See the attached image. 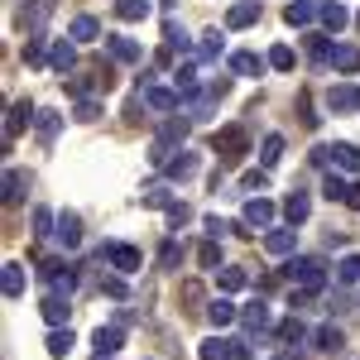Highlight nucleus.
Returning a JSON list of instances; mask_svg holds the SVG:
<instances>
[{"label":"nucleus","mask_w":360,"mask_h":360,"mask_svg":"<svg viewBox=\"0 0 360 360\" xmlns=\"http://www.w3.org/2000/svg\"><path fill=\"white\" fill-rule=\"evenodd\" d=\"M144 106H149V111H159V115H173L178 106H183V96H178V91H168V86H144Z\"/></svg>","instance_id":"obj_9"},{"label":"nucleus","mask_w":360,"mask_h":360,"mask_svg":"<svg viewBox=\"0 0 360 360\" xmlns=\"http://www.w3.org/2000/svg\"><path fill=\"white\" fill-rule=\"evenodd\" d=\"M274 341H278V346H293V341H307V327L298 322V317H288V322H278V327H274Z\"/></svg>","instance_id":"obj_33"},{"label":"nucleus","mask_w":360,"mask_h":360,"mask_svg":"<svg viewBox=\"0 0 360 360\" xmlns=\"http://www.w3.org/2000/svg\"><path fill=\"white\" fill-rule=\"evenodd\" d=\"M293 63H298V58H293V49H288V44H274V49H269V68H278V72H288Z\"/></svg>","instance_id":"obj_45"},{"label":"nucleus","mask_w":360,"mask_h":360,"mask_svg":"<svg viewBox=\"0 0 360 360\" xmlns=\"http://www.w3.org/2000/svg\"><path fill=\"white\" fill-rule=\"evenodd\" d=\"M212 149L221 154V164H236V159L250 149V130H245V125H226L221 135L212 139Z\"/></svg>","instance_id":"obj_2"},{"label":"nucleus","mask_w":360,"mask_h":360,"mask_svg":"<svg viewBox=\"0 0 360 360\" xmlns=\"http://www.w3.org/2000/svg\"><path fill=\"white\" fill-rule=\"evenodd\" d=\"M255 20H259V0H240L226 10V29H250Z\"/></svg>","instance_id":"obj_18"},{"label":"nucleus","mask_w":360,"mask_h":360,"mask_svg":"<svg viewBox=\"0 0 360 360\" xmlns=\"http://www.w3.org/2000/svg\"><path fill=\"white\" fill-rule=\"evenodd\" d=\"M332 68H336V72H346V77H356V72H360V49H356V44H336V49H332Z\"/></svg>","instance_id":"obj_20"},{"label":"nucleus","mask_w":360,"mask_h":360,"mask_svg":"<svg viewBox=\"0 0 360 360\" xmlns=\"http://www.w3.org/2000/svg\"><path fill=\"white\" fill-rule=\"evenodd\" d=\"M221 29H207V34H202V39H197V63H217V58H221Z\"/></svg>","instance_id":"obj_29"},{"label":"nucleus","mask_w":360,"mask_h":360,"mask_svg":"<svg viewBox=\"0 0 360 360\" xmlns=\"http://www.w3.org/2000/svg\"><path fill=\"white\" fill-rule=\"evenodd\" d=\"M144 207H173V188H164V183H154V188L144 193Z\"/></svg>","instance_id":"obj_46"},{"label":"nucleus","mask_w":360,"mask_h":360,"mask_svg":"<svg viewBox=\"0 0 360 360\" xmlns=\"http://www.w3.org/2000/svg\"><path fill=\"white\" fill-rule=\"evenodd\" d=\"M183 259H188V245H183L178 236H168L164 245H159V269H178Z\"/></svg>","instance_id":"obj_25"},{"label":"nucleus","mask_w":360,"mask_h":360,"mask_svg":"<svg viewBox=\"0 0 360 360\" xmlns=\"http://www.w3.org/2000/svg\"><path fill=\"white\" fill-rule=\"evenodd\" d=\"M336 278H341V283H360V255H341Z\"/></svg>","instance_id":"obj_41"},{"label":"nucleus","mask_w":360,"mask_h":360,"mask_svg":"<svg viewBox=\"0 0 360 360\" xmlns=\"http://www.w3.org/2000/svg\"><path fill=\"white\" fill-rule=\"evenodd\" d=\"M197 164H202V159H197L193 149H178V154H173V159L164 164L168 183H183V178H193V173H197Z\"/></svg>","instance_id":"obj_10"},{"label":"nucleus","mask_w":360,"mask_h":360,"mask_svg":"<svg viewBox=\"0 0 360 360\" xmlns=\"http://www.w3.org/2000/svg\"><path fill=\"white\" fill-rule=\"evenodd\" d=\"M226 231H236V226H231V221H221V217H207V236H212V240H221Z\"/></svg>","instance_id":"obj_50"},{"label":"nucleus","mask_w":360,"mask_h":360,"mask_svg":"<svg viewBox=\"0 0 360 360\" xmlns=\"http://www.w3.org/2000/svg\"><path fill=\"white\" fill-rule=\"evenodd\" d=\"M49 63H53V72H72V68H77V44H72V39H53Z\"/></svg>","instance_id":"obj_19"},{"label":"nucleus","mask_w":360,"mask_h":360,"mask_svg":"<svg viewBox=\"0 0 360 360\" xmlns=\"http://www.w3.org/2000/svg\"><path fill=\"white\" fill-rule=\"evenodd\" d=\"M101 259L111 264L115 274H135V269H139V250L135 245H106V250H101Z\"/></svg>","instance_id":"obj_6"},{"label":"nucleus","mask_w":360,"mask_h":360,"mask_svg":"<svg viewBox=\"0 0 360 360\" xmlns=\"http://www.w3.org/2000/svg\"><path fill=\"white\" fill-rule=\"evenodd\" d=\"M49 15H53V0H34V5L25 10V25H29V29H39L44 20H49Z\"/></svg>","instance_id":"obj_43"},{"label":"nucleus","mask_w":360,"mask_h":360,"mask_svg":"<svg viewBox=\"0 0 360 360\" xmlns=\"http://www.w3.org/2000/svg\"><path fill=\"white\" fill-rule=\"evenodd\" d=\"M274 217H278V207L269 202V197H250L245 212H240V226H245V231H269Z\"/></svg>","instance_id":"obj_3"},{"label":"nucleus","mask_w":360,"mask_h":360,"mask_svg":"<svg viewBox=\"0 0 360 360\" xmlns=\"http://www.w3.org/2000/svg\"><path fill=\"white\" fill-rule=\"evenodd\" d=\"M356 25H360V15H356Z\"/></svg>","instance_id":"obj_54"},{"label":"nucleus","mask_w":360,"mask_h":360,"mask_svg":"<svg viewBox=\"0 0 360 360\" xmlns=\"http://www.w3.org/2000/svg\"><path fill=\"white\" fill-rule=\"evenodd\" d=\"M53 236H58V245H63V250H77V245H82V221H77V212H63Z\"/></svg>","instance_id":"obj_14"},{"label":"nucleus","mask_w":360,"mask_h":360,"mask_svg":"<svg viewBox=\"0 0 360 360\" xmlns=\"http://www.w3.org/2000/svg\"><path fill=\"white\" fill-rule=\"evenodd\" d=\"M197 264L217 274V264H221V245H217V240H207V245H197Z\"/></svg>","instance_id":"obj_42"},{"label":"nucleus","mask_w":360,"mask_h":360,"mask_svg":"<svg viewBox=\"0 0 360 360\" xmlns=\"http://www.w3.org/2000/svg\"><path fill=\"white\" fill-rule=\"evenodd\" d=\"M188 221H193V207H188V202H173V207H168V226L178 231V226H188Z\"/></svg>","instance_id":"obj_49"},{"label":"nucleus","mask_w":360,"mask_h":360,"mask_svg":"<svg viewBox=\"0 0 360 360\" xmlns=\"http://www.w3.org/2000/svg\"><path fill=\"white\" fill-rule=\"evenodd\" d=\"M346 207H360V183L351 188V197H346Z\"/></svg>","instance_id":"obj_52"},{"label":"nucleus","mask_w":360,"mask_h":360,"mask_svg":"<svg viewBox=\"0 0 360 360\" xmlns=\"http://www.w3.org/2000/svg\"><path fill=\"white\" fill-rule=\"evenodd\" d=\"M34 125H39V139H44V144H53L58 130H63V115H58V111H39V120H34Z\"/></svg>","instance_id":"obj_37"},{"label":"nucleus","mask_w":360,"mask_h":360,"mask_svg":"<svg viewBox=\"0 0 360 360\" xmlns=\"http://www.w3.org/2000/svg\"><path fill=\"white\" fill-rule=\"evenodd\" d=\"M264 250L278 255V259H288V255L298 250V226H274V231H264Z\"/></svg>","instance_id":"obj_4"},{"label":"nucleus","mask_w":360,"mask_h":360,"mask_svg":"<svg viewBox=\"0 0 360 360\" xmlns=\"http://www.w3.org/2000/svg\"><path fill=\"white\" fill-rule=\"evenodd\" d=\"M351 188H356V183H346L336 168H327V178H322V197H327V202H346V197H351Z\"/></svg>","instance_id":"obj_27"},{"label":"nucleus","mask_w":360,"mask_h":360,"mask_svg":"<svg viewBox=\"0 0 360 360\" xmlns=\"http://www.w3.org/2000/svg\"><path fill=\"white\" fill-rule=\"evenodd\" d=\"M278 159H283V135H264V144H259V168H274Z\"/></svg>","instance_id":"obj_36"},{"label":"nucleus","mask_w":360,"mask_h":360,"mask_svg":"<svg viewBox=\"0 0 360 360\" xmlns=\"http://www.w3.org/2000/svg\"><path fill=\"white\" fill-rule=\"evenodd\" d=\"M264 183H269V168H250L245 178H240V188H245V193H264Z\"/></svg>","instance_id":"obj_47"},{"label":"nucleus","mask_w":360,"mask_h":360,"mask_svg":"<svg viewBox=\"0 0 360 360\" xmlns=\"http://www.w3.org/2000/svg\"><path fill=\"white\" fill-rule=\"evenodd\" d=\"M240 322H245V332H269V327H274V312H269L264 298H255V303L240 312Z\"/></svg>","instance_id":"obj_15"},{"label":"nucleus","mask_w":360,"mask_h":360,"mask_svg":"<svg viewBox=\"0 0 360 360\" xmlns=\"http://www.w3.org/2000/svg\"><path fill=\"white\" fill-rule=\"evenodd\" d=\"M231 346H236V336H207L197 360H231Z\"/></svg>","instance_id":"obj_26"},{"label":"nucleus","mask_w":360,"mask_h":360,"mask_svg":"<svg viewBox=\"0 0 360 360\" xmlns=\"http://www.w3.org/2000/svg\"><path fill=\"white\" fill-rule=\"evenodd\" d=\"M245 283H250L245 269H217V288H221V293H240Z\"/></svg>","instance_id":"obj_38"},{"label":"nucleus","mask_w":360,"mask_h":360,"mask_svg":"<svg viewBox=\"0 0 360 360\" xmlns=\"http://www.w3.org/2000/svg\"><path fill=\"white\" fill-rule=\"evenodd\" d=\"M149 10H154L149 0H115V15L130 20V25H135V20H149Z\"/></svg>","instance_id":"obj_34"},{"label":"nucleus","mask_w":360,"mask_h":360,"mask_svg":"<svg viewBox=\"0 0 360 360\" xmlns=\"http://www.w3.org/2000/svg\"><path fill=\"white\" fill-rule=\"evenodd\" d=\"M327 106H332L336 115H346V111H360V86H351V82L332 86V91H327Z\"/></svg>","instance_id":"obj_12"},{"label":"nucleus","mask_w":360,"mask_h":360,"mask_svg":"<svg viewBox=\"0 0 360 360\" xmlns=\"http://www.w3.org/2000/svg\"><path fill=\"white\" fill-rule=\"evenodd\" d=\"M312 346L327 351V356H341V351H346V332H341L336 322H322V327L312 332Z\"/></svg>","instance_id":"obj_8"},{"label":"nucleus","mask_w":360,"mask_h":360,"mask_svg":"<svg viewBox=\"0 0 360 360\" xmlns=\"http://www.w3.org/2000/svg\"><path fill=\"white\" fill-rule=\"evenodd\" d=\"M91 346H96V356H115V351L125 346V327H120V322H111V327H96Z\"/></svg>","instance_id":"obj_11"},{"label":"nucleus","mask_w":360,"mask_h":360,"mask_svg":"<svg viewBox=\"0 0 360 360\" xmlns=\"http://www.w3.org/2000/svg\"><path fill=\"white\" fill-rule=\"evenodd\" d=\"M96 360H111V356H96Z\"/></svg>","instance_id":"obj_53"},{"label":"nucleus","mask_w":360,"mask_h":360,"mask_svg":"<svg viewBox=\"0 0 360 360\" xmlns=\"http://www.w3.org/2000/svg\"><path fill=\"white\" fill-rule=\"evenodd\" d=\"M25 188H29V173L5 168V202H10V207H15V202H25Z\"/></svg>","instance_id":"obj_32"},{"label":"nucleus","mask_w":360,"mask_h":360,"mask_svg":"<svg viewBox=\"0 0 360 360\" xmlns=\"http://www.w3.org/2000/svg\"><path fill=\"white\" fill-rule=\"evenodd\" d=\"M106 293H111V298H125V274H115V278H106Z\"/></svg>","instance_id":"obj_51"},{"label":"nucleus","mask_w":360,"mask_h":360,"mask_svg":"<svg viewBox=\"0 0 360 360\" xmlns=\"http://www.w3.org/2000/svg\"><path fill=\"white\" fill-rule=\"evenodd\" d=\"M332 164L341 168V173H360V149L341 139V144H332Z\"/></svg>","instance_id":"obj_30"},{"label":"nucleus","mask_w":360,"mask_h":360,"mask_svg":"<svg viewBox=\"0 0 360 360\" xmlns=\"http://www.w3.org/2000/svg\"><path fill=\"white\" fill-rule=\"evenodd\" d=\"M39 312H44V322H49V327H68V298L49 293V298L39 303Z\"/></svg>","instance_id":"obj_28"},{"label":"nucleus","mask_w":360,"mask_h":360,"mask_svg":"<svg viewBox=\"0 0 360 360\" xmlns=\"http://www.w3.org/2000/svg\"><path fill=\"white\" fill-rule=\"evenodd\" d=\"M29 120H39V111H34V101H15L10 106V115H5V149L20 139V130H25Z\"/></svg>","instance_id":"obj_5"},{"label":"nucleus","mask_w":360,"mask_h":360,"mask_svg":"<svg viewBox=\"0 0 360 360\" xmlns=\"http://www.w3.org/2000/svg\"><path fill=\"white\" fill-rule=\"evenodd\" d=\"M53 226H58V217L49 212V207H34V236H39V240L53 236Z\"/></svg>","instance_id":"obj_44"},{"label":"nucleus","mask_w":360,"mask_h":360,"mask_svg":"<svg viewBox=\"0 0 360 360\" xmlns=\"http://www.w3.org/2000/svg\"><path fill=\"white\" fill-rule=\"evenodd\" d=\"M72 115H77V120H96V115H101V101H96V96H82V101L72 106Z\"/></svg>","instance_id":"obj_48"},{"label":"nucleus","mask_w":360,"mask_h":360,"mask_svg":"<svg viewBox=\"0 0 360 360\" xmlns=\"http://www.w3.org/2000/svg\"><path fill=\"white\" fill-rule=\"evenodd\" d=\"M49 53H53V49H49V34H44V29H34V34H29V44H25V68H44Z\"/></svg>","instance_id":"obj_17"},{"label":"nucleus","mask_w":360,"mask_h":360,"mask_svg":"<svg viewBox=\"0 0 360 360\" xmlns=\"http://www.w3.org/2000/svg\"><path fill=\"white\" fill-rule=\"evenodd\" d=\"M332 34H307V53H312V63H332Z\"/></svg>","instance_id":"obj_35"},{"label":"nucleus","mask_w":360,"mask_h":360,"mask_svg":"<svg viewBox=\"0 0 360 360\" xmlns=\"http://www.w3.org/2000/svg\"><path fill=\"white\" fill-rule=\"evenodd\" d=\"M164 44H168V49H178V53H188V49H193L188 29L178 25V20H168V25H164Z\"/></svg>","instance_id":"obj_39"},{"label":"nucleus","mask_w":360,"mask_h":360,"mask_svg":"<svg viewBox=\"0 0 360 360\" xmlns=\"http://www.w3.org/2000/svg\"><path fill=\"white\" fill-rule=\"evenodd\" d=\"M96 34H101V20H96V15H77V20L68 25V39H72V44H91Z\"/></svg>","instance_id":"obj_23"},{"label":"nucleus","mask_w":360,"mask_h":360,"mask_svg":"<svg viewBox=\"0 0 360 360\" xmlns=\"http://www.w3.org/2000/svg\"><path fill=\"white\" fill-rule=\"evenodd\" d=\"M307 217H312V197H307L303 188H293V193L283 197V221H288V226H303Z\"/></svg>","instance_id":"obj_7"},{"label":"nucleus","mask_w":360,"mask_h":360,"mask_svg":"<svg viewBox=\"0 0 360 360\" xmlns=\"http://www.w3.org/2000/svg\"><path fill=\"white\" fill-rule=\"evenodd\" d=\"M236 317H240V307L231 303V293H221V298L207 303V322H212V327H231Z\"/></svg>","instance_id":"obj_16"},{"label":"nucleus","mask_w":360,"mask_h":360,"mask_svg":"<svg viewBox=\"0 0 360 360\" xmlns=\"http://www.w3.org/2000/svg\"><path fill=\"white\" fill-rule=\"evenodd\" d=\"M317 10H322L317 0H288V10H283V20H288L293 29H307V25H312V15H317Z\"/></svg>","instance_id":"obj_21"},{"label":"nucleus","mask_w":360,"mask_h":360,"mask_svg":"<svg viewBox=\"0 0 360 360\" xmlns=\"http://www.w3.org/2000/svg\"><path fill=\"white\" fill-rule=\"evenodd\" d=\"M72 346H77L72 327H53V332H49V356H53V360H63L68 351H72Z\"/></svg>","instance_id":"obj_31"},{"label":"nucleus","mask_w":360,"mask_h":360,"mask_svg":"<svg viewBox=\"0 0 360 360\" xmlns=\"http://www.w3.org/2000/svg\"><path fill=\"white\" fill-rule=\"evenodd\" d=\"M231 72L236 77H264V58L259 53H231Z\"/></svg>","instance_id":"obj_24"},{"label":"nucleus","mask_w":360,"mask_h":360,"mask_svg":"<svg viewBox=\"0 0 360 360\" xmlns=\"http://www.w3.org/2000/svg\"><path fill=\"white\" fill-rule=\"evenodd\" d=\"M317 15H322V25H327V34H341V29L351 25V10H346L341 0H327V5H322Z\"/></svg>","instance_id":"obj_22"},{"label":"nucleus","mask_w":360,"mask_h":360,"mask_svg":"<svg viewBox=\"0 0 360 360\" xmlns=\"http://www.w3.org/2000/svg\"><path fill=\"white\" fill-rule=\"evenodd\" d=\"M25 293V264H5V298Z\"/></svg>","instance_id":"obj_40"},{"label":"nucleus","mask_w":360,"mask_h":360,"mask_svg":"<svg viewBox=\"0 0 360 360\" xmlns=\"http://www.w3.org/2000/svg\"><path fill=\"white\" fill-rule=\"evenodd\" d=\"M283 274L293 283H303V293H322L327 288V259L322 255H288Z\"/></svg>","instance_id":"obj_1"},{"label":"nucleus","mask_w":360,"mask_h":360,"mask_svg":"<svg viewBox=\"0 0 360 360\" xmlns=\"http://www.w3.org/2000/svg\"><path fill=\"white\" fill-rule=\"evenodd\" d=\"M106 53H111L115 63H139L144 49H139L135 39H125V34H106Z\"/></svg>","instance_id":"obj_13"}]
</instances>
